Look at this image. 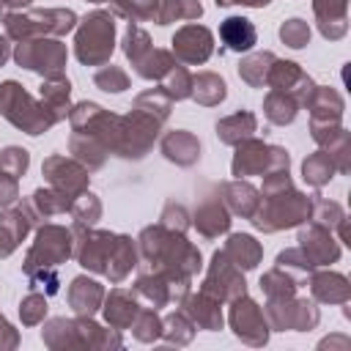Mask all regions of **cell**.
I'll return each instance as SVG.
<instances>
[{
	"instance_id": "1",
	"label": "cell",
	"mask_w": 351,
	"mask_h": 351,
	"mask_svg": "<svg viewBox=\"0 0 351 351\" xmlns=\"http://www.w3.org/2000/svg\"><path fill=\"white\" fill-rule=\"evenodd\" d=\"M115 49V22L107 11H90L80 27H77V38H74V52L80 58V63L85 66H101L110 60Z\"/></svg>"
},
{
	"instance_id": "2",
	"label": "cell",
	"mask_w": 351,
	"mask_h": 351,
	"mask_svg": "<svg viewBox=\"0 0 351 351\" xmlns=\"http://www.w3.org/2000/svg\"><path fill=\"white\" fill-rule=\"evenodd\" d=\"M0 115H5L16 129L27 134H41L55 123L49 110L33 101V96L19 82H11V80L0 85Z\"/></svg>"
},
{
	"instance_id": "3",
	"label": "cell",
	"mask_w": 351,
	"mask_h": 351,
	"mask_svg": "<svg viewBox=\"0 0 351 351\" xmlns=\"http://www.w3.org/2000/svg\"><path fill=\"white\" fill-rule=\"evenodd\" d=\"M77 16L69 8H44L30 14H8L5 16V33L16 41L33 38V36H63L74 27Z\"/></svg>"
},
{
	"instance_id": "4",
	"label": "cell",
	"mask_w": 351,
	"mask_h": 351,
	"mask_svg": "<svg viewBox=\"0 0 351 351\" xmlns=\"http://www.w3.org/2000/svg\"><path fill=\"white\" fill-rule=\"evenodd\" d=\"M291 186H282L277 192L266 195L263 208H255L252 214V225L261 230H280V228H291L296 222H302V217L307 214V200L296 192H288Z\"/></svg>"
},
{
	"instance_id": "5",
	"label": "cell",
	"mask_w": 351,
	"mask_h": 351,
	"mask_svg": "<svg viewBox=\"0 0 351 351\" xmlns=\"http://www.w3.org/2000/svg\"><path fill=\"white\" fill-rule=\"evenodd\" d=\"M14 58L19 66H25L30 71H38L47 77H60L63 66H66V47L58 38H47V36L25 38V41H19Z\"/></svg>"
},
{
	"instance_id": "6",
	"label": "cell",
	"mask_w": 351,
	"mask_h": 351,
	"mask_svg": "<svg viewBox=\"0 0 351 351\" xmlns=\"http://www.w3.org/2000/svg\"><path fill=\"white\" fill-rule=\"evenodd\" d=\"M71 255V230L60 225H44L27 252L25 271H38V269H55Z\"/></svg>"
},
{
	"instance_id": "7",
	"label": "cell",
	"mask_w": 351,
	"mask_h": 351,
	"mask_svg": "<svg viewBox=\"0 0 351 351\" xmlns=\"http://www.w3.org/2000/svg\"><path fill=\"white\" fill-rule=\"evenodd\" d=\"M159 123H162V121H156L154 115H148V112H143V110L134 107L132 115L121 118L115 151H118L121 156H126V159H140V156H145V151L151 148V143H154V137H156V132H159Z\"/></svg>"
},
{
	"instance_id": "8",
	"label": "cell",
	"mask_w": 351,
	"mask_h": 351,
	"mask_svg": "<svg viewBox=\"0 0 351 351\" xmlns=\"http://www.w3.org/2000/svg\"><path fill=\"white\" fill-rule=\"evenodd\" d=\"M271 170H288V154L282 148H269L261 140H241L239 151L233 156V176H252V173H271Z\"/></svg>"
},
{
	"instance_id": "9",
	"label": "cell",
	"mask_w": 351,
	"mask_h": 351,
	"mask_svg": "<svg viewBox=\"0 0 351 351\" xmlns=\"http://www.w3.org/2000/svg\"><path fill=\"white\" fill-rule=\"evenodd\" d=\"M203 293L214 296L217 302L236 299V296L244 293V277L239 274V266L225 252H214L211 269H208L206 282H203Z\"/></svg>"
},
{
	"instance_id": "10",
	"label": "cell",
	"mask_w": 351,
	"mask_h": 351,
	"mask_svg": "<svg viewBox=\"0 0 351 351\" xmlns=\"http://www.w3.org/2000/svg\"><path fill=\"white\" fill-rule=\"evenodd\" d=\"M230 326H233L236 337L244 340V343H250V346L266 343V335H269V332H266L263 313H261V307H258L252 299H247L244 293L233 299V307H230Z\"/></svg>"
},
{
	"instance_id": "11",
	"label": "cell",
	"mask_w": 351,
	"mask_h": 351,
	"mask_svg": "<svg viewBox=\"0 0 351 351\" xmlns=\"http://www.w3.org/2000/svg\"><path fill=\"white\" fill-rule=\"evenodd\" d=\"M44 176H47V181L55 186V189H60L63 195H69L71 200L77 197V195H82L85 192V186H88V170L80 165V162H74V159H66V156H49V159H44Z\"/></svg>"
},
{
	"instance_id": "12",
	"label": "cell",
	"mask_w": 351,
	"mask_h": 351,
	"mask_svg": "<svg viewBox=\"0 0 351 351\" xmlns=\"http://www.w3.org/2000/svg\"><path fill=\"white\" fill-rule=\"evenodd\" d=\"M214 49V36L203 25H186L173 36V52L184 63H203Z\"/></svg>"
},
{
	"instance_id": "13",
	"label": "cell",
	"mask_w": 351,
	"mask_h": 351,
	"mask_svg": "<svg viewBox=\"0 0 351 351\" xmlns=\"http://www.w3.org/2000/svg\"><path fill=\"white\" fill-rule=\"evenodd\" d=\"M80 233V228H77ZM115 233H104V230H85L80 233L77 241V261L80 266L90 269V271H104L107 269V258L115 247Z\"/></svg>"
},
{
	"instance_id": "14",
	"label": "cell",
	"mask_w": 351,
	"mask_h": 351,
	"mask_svg": "<svg viewBox=\"0 0 351 351\" xmlns=\"http://www.w3.org/2000/svg\"><path fill=\"white\" fill-rule=\"evenodd\" d=\"M30 225H33L30 206H14L0 214V258L11 255L19 247V241L27 236Z\"/></svg>"
},
{
	"instance_id": "15",
	"label": "cell",
	"mask_w": 351,
	"mask_h": 351,
	"mask_svg": "<svg viewBox=\"0 0 351 351\" xmlns=\"http://www.w3.org/2000/svg\"><path fill=\"white\" fill-rule=\"evenodd\" d=\"M258 33H255V25L244 16H228L222 25H219V41L225 44V49H233V52H247L252 49Z\"/></svg>"
},
{
	"instance_id": "16",
	"label": "cell",
	"mask_w": 351,
	"mask_h": 351,
	"mask_svg": "<svg viewBox=\"0 0 351 351\" xmlns=\"http://www.w3.org/2000/svg\"><path fill=\"white\" fill-rule=\"evenodd\" d=\"M137 313H140V307H137V302H134L132 293H126L123 288L110 291V296H107V302H104V318H107V324H110L112 329H126V326H132V321L137 318Z\"/></svg>"
},
{
	"instance_id": "17",
	"label": "cell",
	"mask_w": 351,
	"mask_h": 351,
	"mask_svg": "<svg viewBox=\"0 0 351 351\" xmlns=\"http://www.w3.org/2000/svg\"><path fill=\"white\" fill-rule=\"evenodd\" d=\"M162 154H165L170 162L181 165V167H189V165H195L197 156H200V143H197L195 134H189V132H170V134H165V140H162Z\"/></svg>"
},
{
	"instance_id": "18",
	"label": "cell",
	"mask_w": 351,
	"mask_h": 351,
	"mask_svg": "<svg viewBox=\"0 0 351 351\" xmlns=\"http://www.w3.org/2000/svg\"><path fill=\"white\" fill-rule=\"evenodd\" d=\"M101 299H104V291H101V285H99L96 280H88V277H74V280H71L69 302H71L74 313L90 318V315L96 313V307L101 304Z\"/></svg>"
},
{
	"instance_id": "19",
	"label": "cell",
	"mask_w": 351,
	"mask_h": 351,
	"mask_svg": "<svg viewBox=\"0 0 351 351\" xmlns=\"http://www.w3.org/2000/svg\"><path fill=\"white\" fill-rule=\"evenodd\" d=\"M69 93H71V82L60 74V77H47V82L41 85V104L49 110V115L55 121L69 115Z\"/></svg>"
},
{
	"instance_id": "20",
	"label": "cell",
	"mask_w": 351,
	"mask_h": 351,
	"mask_svg": "<svg viewBox=\"0 0 351 351\" xmlns=\"http://www.w3.org/2000/svg\"><path fill=\"white\" fill-rule=\"evenodd\" d=\"M195 228L206 239H214V236H219V233H225L230 228V217H228V211H225V206L219 200H206L195 211Z\"/></svg>"
},
{
	"instance_id": "21",
	"label": "cell",
	"mask_w": 351,
	"mask_h": 351,
	"mask_svg": "<svg viewBox=\"0 0 351 351\" xmlns=\"http://www.w3.org/2000/svg\"><path fill=\"white\" fill-rule=\"evenodd\" d=\"M184 310H186V315L192 318V324H195V326H200V329H211V332H214V329H219V326H222L219 302H217V299H211L208 293H200V296L186 299Z\"/></svg>"
},
{
	"instance_id": "22",
	"label": "cell",
	"mask_w": 351,
	"mask_h": 351,
	"mask_svg": "<svg viewBox=\"0 0 351 351\" xmlns=\"http://www.w3.org/2000/svg\"><path fill=\"white\" fill-rule=\"evenodd\" d=\"M134 263H137V252H134L132 239H129V236H118V239H115V247H112V252H110V258H107L104 274H107L112 282H121V280L132 271Z\"/></svg>"
},
{
	"instance_id": "23",
	"label": "cell",
	"mask_w": 351,
	"mask_h": 351,
	"mask_svg": "<svg viewBox=\"0 0 351 351\" xmlns=\"http://www.w3.org/2000/svg\"><path fill=\"white\" fill-rule=\"evenodd\" d=\"M225 255L239 266V269H255L258 261H261V247L252 236L247 233H233L228 239V247H225Z\"/></svg>"
},
{
	"instance_id": "24",
	"label": "cell",
	"mask_w": 351,
	"mask_h": 351,
	"mask_svg": "<svg viewBox=\"0 0 351 351\" xmlns=\"http://www.w3.org/2000/svg\"><path fill=\"white\" fill-rule=\"evenodd\" d=\"M225 80L222 77H217V74H211V71H203V74H197V77H192V99L197 101V104H203V107H214V104H219L222 99H225Z\"/></svg>"
},
{
	"instance_id": "25",
	"label": "cell",
	"mask_w": 351,
	"mask_h": 351,
	"mask_svg": "<svg viewBox=\"0 0 351 351\" xmlns=\"http://www.w3.org/2000/svg\"><path fill=\"white\" fill-rule=\"evenodd\" d=\"M255 132V115L252 112H236L230 118H222L217 123V137L228 145H239Z\"/></svg>"
},
{
	"instance_id": "26",
	"label": "cell",
	"mask_w": 351,
	"mask_h": 351,
	"mask_svg": "<svg viewBox=\"0 0 351 351\" xmlns=\"http://www.w3.org/2000/svg\"><path fill=\"white\" fill-rule=\"evenodd\" d=\"M203 14V5L197 0H159L156 8V25H170L176 19H197Z\"/></svg>"
},
{
	"instance_id": "27",
	"label": "cell",
	"mask_w": 351,
	"mask_h": 351,
	"mask_svg": "<svg viewBox=\"0 0 351 351\" xmlns=\"http://www.w3.org/2000/svg\"><path fill=\"white\" fill-rule=\"evenodd\" d=\"M222 192H225V200H228L230 211H236L241 217H252L255 214V208H258V192L250 184H241V181L225 184Z\"/></svg>"
},
{
	"instance_id": "28",
	"label": "cell",
	"mask_w": 351,
	"mask_h": 351,
	"mask_svg": "<svg viewBox=\"0 0 351 351\" xmlns=\"http://www.w3.org/2000/svg\"><path fill=\"white\" fill-rule=\"evenodd\" d=\"M274 63V55L271 52H255L250 58H244L239 63V77L244 82H250L252 88H261L266 82V74H269V66Z\"/></svg>"
},
{
	"instance_id": "29",
	"label": "cell",
	"mask_w": 351,
	"mask_h": 351,
	"mask_svg": "<svg viewBox=\"0 0 351 351\" xmlns=\"http://www.w3.org/2000/svg\"><path fill=\"white\" fill-rule=\"evenodd\" d=\"M151 38H148V33L143 30V27H137V25H129V30H126V38H123V52H126V58L132 60V66L137 69L148 55H151Z\"/></svg>"
},
{
	"instance_id": "30",
	"label": "cell",
	"mask_w": 351,
	"mask_h": 351,
	"mask_svg": "<svg viewBox=\"0 0 351 351\" xmlns=\"http://www.w3.org/2000/svg\"><path fill=\"white\" fill-rule=\"evenodd\" d=\"M170 104H173V99H170L162 88H151V90L140 93V96H137V101H134V107H137V110H143V112L154 115L156 121H165V118L170 115Z\"/></svg>"
},
{
	"instance_id": "31",
	"label": "cell",
	"mask_w": 351,
	"mask_h": 351,
	"mask_svg": "<svg viewBox=\"0 0 351 351\" xmlns=\"http://www.w3.org/2000/svg\"><path fill=\"white\" fill-rule=\"evenodd\" d=\"M33 206H36V211H38L41 217H52V214L69 211V208H71V197L63 195L60 189H36Z\"/></svg>"
},
{
	"instance_id": "32",
	"label": "cell",
	"mask_w": 351,
	"mask_h": 351,
	"mask_svg": "<svg viewBox=\"0 0 351 351\" xmlns=\"http://www.w3.org/2000/svg\"><path fill=\"white\" fill-rule=\"evenodd\" d=\"M263 110H266V115H269L271 123H291L293 115H296V104H293V99H291L288 93H282V90H274V93L266 99Z\"/></svg>"
},
{
	"instance_id": "33",
	"label": "cell",
	"mask_w": 351,
	"mask_h": 351,
	"mask_svg": "<svg viewBox=\"0 0 351 351\" xmlns=\"http://www.w3.org/2000/svg\"><path fill=\"white\" fill-rule=\"evenodd\" d=\"M162 90L170 96V99H186L192 93V77L184 66H173L165 77H162Z\"/></svg>"
},
{
	"instance_id": "34",
	"label": "cell",
	"mask_w": 351,
	"mask_h": 351,
	"mask_svg": "<svg viewBox=\"0 0 351 351\" xmlns=\"http://www.w3.org/2000/svg\"><path fill=\"white\" fill-rule=\"evenodd\" d=\"M69 211L74 214V219H77L80 225H93V222L99 219V214H101V203L96 200V195L82 192V195H77V197L71 200V208H69Z\"/></svg>"
},
{
	"instance_id": "35",
	"label": "cell",
	"mask_w": 351,
	"mask_h": 351,
	"mask_svg": "<svg viewBox=\"0 0 351 351\" xmlns=\"http://www.w3.org/2000/svg\"><path fill=\"white\" fill-rule=\"evenodd\" d=\"M93 82H96V88H101V90H107V93H121V90L129 88V77H126V71L118 69V66H104L101 71L93 74Z\"/></svg>"
},
{
	"instance_id": "36",
	"label": "cell",
	"mask_w": 351,
	"mask_h": 351,
	"mask_svg": "<svg viewBox=\"0 0 351 351\" xmlns=\"http://www.w3.org/2000/svg\"><path fill=\"white\" fill-rule=\"evenodd\" d=\"M27 165H30V156H27V151H25V148L8 145L5 151H0V170H3V173H8V176H14V178H19V176L27 170Z\"/></svg>"
},
{
	"instance_id": "37",
	"label": "cell",
	"mask_w": 351,
	"mask_h": 351,
	"mask_svg": "<svg viewBox=\"0 0 351 351\" xmlns=\"http://www.w3.org/2000/svg\"><path fill=\"white\" fill-rule=\"evenodd\" d=\"M132 329H134V337H137V340L151 343V340H156V337H159L162 324H159V318H156V313H154V310H140V313H137V318L132 321Z\"/></svg>"
},
{
	"instance_id": "38",
	"label": "cell",
	"mask_w": 351,
	"mask_h": 351,
	"mask_svg": "<svg viewBox=\"0 0 351 351\" xmlns=\"http://www.w3.org/2000/svg\"><path fill=\"white\" fill-rule=\"evenodd\" d=\"M192 332H195V324L189 321V315L186 313H173L170 318H167V329H165V337L170 340V343H189L192 340Z\"/></svg>"
},
{
	"instance_id": "39",
	"label": "cell",
	"mask_w": 351,
	"mask_h": 351,
	"mask_svg": "<svg viewBox=\"0 0 351 351\" xmlns=\"http://www.w3.org/2000/svg\"><path fill=\"white\" fill-rule=\"evenodd\" d=\"M280 38H282L288 47L299 49V47L307 44V38H310V27H307L302 19H288V22H282V27H280Z\"/></svg>"
},
{
	"instance_id": "40",
	"label": "cell",
	"mask_w": 351,
	"mask_h": 351,
	"mask_svg": "<svg viewBox=\"0 0 351 351\" xmlns=\"http://www.w3.org/2000/svg\"><path fill=\"white\" fill-rule=\"evenodd\" d=\"M302 170H304V178L310 184H324L329 178V156L324 151H318L315 156L304 159V167Z\"/></svg>"
},
{
	"instance_id": "41",
	"label": "cell",
	"mask_w": 351,
	"mask_h": 351,
	"mask_svg": "<svg viewBox=\"0 0 351 351\" xmlns=\"http://www.w3.org/2000/svg\"><path fill=\"white\" fill-rule=\"evenodd\" d=\"M44 313H47V302H44V296L30 293V296H25V299H22V307H19L22 324L33 326V324H38V321L44 318Z\"/></svg>"
},
{
	"instance_id": "42",
	"label": "cell",
	"mask_w": 351,
	"mask_h": 351,
	"mask_svg": "<svg viewBox=\"0 0 351 351\" xmlns=\"http://www.w3.org/2000/svg\"><path fill=\"white\" fill-rule=\"evenodd\" d=\"M16 197H19L16 178L0 170V206H11V203H16Z\"/></svg>"
},
{
	"instance_id": "43",
	"label": "cell",
	"mask_w": 351,
	"mask_h": 351,
	"mask_svg": "<svg viewBox=\"0 0 351 351\" xmlns=\"http://www.w3.org/2000/svg\"><path fill=\"white\" fill-rule=\"evenodd\" d=\"M162 219H165V222H162L165 228H170V230H178V233L186 228V214H184V208H181V206H173V203H170V206L165 208Z\"/></svg>"
},
{
	"instance_id": "44",
	"label": "cell",
	"mask_w": 351,
	"mask_h": 351,
	"mask_svg": "<svg viewBox=\"0 0 351 351\" xmlns=\"http://www.w3.org/2000/svg\"><path fill=\"white\" fill-rule=\"evenodd\" d=\"M16 343H19L16 332L11 329V324L5 318H0V348H14Z\"/></svg>"
},
{
	"instance_id": "45",
	"label": "cell",
	"mask_w": 351,
	"mask_h": 351,
	"mask_svg": "<svg viewBox=\"0 0 351 351\" xmlns=\"http://www.w3.org/2000/svg\"><path fill=\"white\" fill-rule=\"evenodd\" d=\"M252 5V8H261V5H269V0H217V5Z\"/></svg>"
},
{
	"instance_id": "46",
	"label": "cell",
	"mask_w": 351,
	"mask_h": 351,
	"mask_svg": "<svg viewBox=\"0 0 351 351\" xmlns=\"http://www.w3.org/2000/svg\"><path fill=\"white\" fill-rule=\"evenodd\" d=\"M8 55H11V49H8V41H5L3 36H0V66H3L5 60H8Z\"/></svg>"
},
{
	"instance_id": "47",
	"label": "cell",
	"mask_w": 351,
	"mask_h": 351,
	"mask_svg": "<svg viewBox=\"0 0 351 351\" xmlns=\"http://www.w3.org/2000/svg\"><path fill=\"white\" fill-rule=\"evenodd\" d=\"M5 5H16V8H22V5H27L30 0H3Z\"/></svg>"
},
{
	"instance_id": "48",
	"label": "cell",
	"mask_w": 351,
	"mask_h": 351,
	"mask_svg": "<svg viewBox=\"0 0 351 351\" xmlns=\"http://www.w3.org/2000/svg\"><path fill=\"white\" fill-rule=\"evenodd\" d=\"M90 3H101V0H90Z\"/></svg>"
}]
</instances>
